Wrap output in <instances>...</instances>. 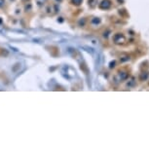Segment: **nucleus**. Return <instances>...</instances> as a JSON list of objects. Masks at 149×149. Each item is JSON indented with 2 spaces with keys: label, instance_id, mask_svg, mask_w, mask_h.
Here are the masks:
<instances>
[{
  "label": "nucleus",
  "instance_id": "nucleus-1",
  "mask_svg": "<svg viewBox=\"0 0 149 149\" xmlns=\"http://www.w3.org/2000/svg\"><path fill=\"white\" fill-rule=\"evenodd\" d=\"M125 41V37L120 34V33H118V34H116L114 36V42L116 44H120V43H123V42Z\"/></svg>",
  "mask_w": 149,
  "mask_h": 149
},
{
  "label": "nucleus",
  "instance_id": "nucleus-2",
  "mask_svg": "<svg viewBox=\"0 0 149 149\" xmlns=\"http://www.w3.org/2000/svg\"><path fill=\"white\" fill-rule=\"evenodd\" d=\"M110 1L109 0H102V2L100 4V7L102 8V9H108L109 7H110Z\"/></svg>",
  "mask_w": 149,
  "mask_h": 149
},
{
  "label": "nucleus",
  "instance_id": "nucleus-3",
  "mask_svg": "<svg viewBox=\"0 0 149 149\" xmlns=\"http://www.w3.org/2000/svg\"><path fill=\"white\" fill-rule=\"evenodd\" d=\"M119 76H120V79L121 80H125V79H127V77H128V73H126V72H119Z\"/></svg>",
  "mask_w": 149,
  "mask_h": 149
},
{
  "label": "nucleus",
  "instance_id": "nucleus-4",
  "mask_svg": "<svg viewBox=\"0 0 149 149\" xmlns=\"http://www.w3.org/2000/svg\"><path fill=\"white\" fill-rule=\"evenodd\" d=\"M147 77H148V73H142V74L141 75H140V80H141V81H144L145 79H147Z\"/></svg>",
  "mask_w": 149,
  "mask_h": 149
},
{
  "label": "nucleus",
  "instance_id": "nucleus-5",
  "mask_svg": "<svg viewBox=\"0 0 149 149\" xmlns=\"http://www.w3.org/2000/svg\"><path fill=\"white\" fill-rule=\"evenodd\" d=\"M72 2L76 5H79V4L82 3V0H72Z\"/></svg>",
  "mask_w": 149,
  "mask_h": 149
},
{
  "label": "nucleus",
  "instance_id": "nucleus-6",
  "mask_svg": "<svg viewBox=\"0 0 149 149\" xmlns=\"http://www.w3.org/2000/svg\"><path fill=\"white\" fill-rule=\"evenodd\" d=\"M100 19H97V18H95V19H93V22H94V24H98V22H100Z\"/></svg>",
  "mask_w": 149,
  "mask_h": 149
},
{
  "label": "nucleus",
  "instance_id": "nucleus-7",
  "mask_svg": "<svg viewBox=\"0 0 149 149\" xmlns=\"http://www.w3.org/2000/svg\"><path fill=\"white\" fill-rule=\"evenodd\" d=\"M3 4H4V0H0V7H1Z\"/></svg>",
  "mask_w": 149,
  "mask_h": 149
}]
</instances>
